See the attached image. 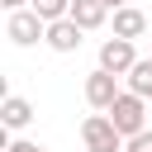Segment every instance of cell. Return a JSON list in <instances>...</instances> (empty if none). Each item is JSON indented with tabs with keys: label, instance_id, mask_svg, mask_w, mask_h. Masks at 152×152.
Masks as SVG:
<instances>
[{
	"label": "cell",
	"instance_id": "1",
	"mask_svg": "<svg viewBox=\"0 0 152 152\" xmlns=\"http://www.w3.org/2000/svg\"><path fill=\"white\" fill-rule=\"evenodd\" d=\"M81 142H86V152H124V147H128V138L114 128L109 114H90V119L81 124Z\"/></svg>",
	"mask_w": 152,
	"mask_h": 152
},
{
	"label": "cell",
	"instance_id": "2",
	"mask_svg": "<svg viewBox=\"0 0 152 152\" xmlns=\"http://www.w3.org/2000/svg\"><path fill=\"white\" fill-rule=\"evenodd\" d=\"M109 119H114V128H119L124 138H138V133H147V100L133 95V90H124V95L114 100Z\"/></svg>",
	"mask_w": 152,
	"mask_h": 152
},
{
	"label": "cell",
	"instance_id": "3",
	"mask_svg": "<svg viewBox=\"0 0 152 152\" xmlns=\"http://www.w3.org/2000/svg\"><path fill=\"white\" fill-rule=\"evenodd\" d=\"M119 95H124V90H119V76H109V71H100V66H95V71L86 76V104H90V109L109 114Z\"/></svg>",
	"mask_w": 152,
	"mask_h": 152
},
{
	"label": "cell",
	"instance_id": "4",
	"mask_svg": "<svg viewBox=\"0 0 152 152\" xmlns=\"http://www.w3.org/2000/svg\"><path fill=\"white\" fill-rule=\"evenodd\" d=\"M5 38H10V43H19V48H33L38 38H48V24H43L33 10H19V14H10V19H5Z\"/></svg>",
	"mask_w": 152,
	"mask_h": 152
},
{
	"label": "cell",
	"instance_id": "5",
	"mask_svg": "<svg viewBox=\"0 0 152 152\" xmlns=\"http://www.w3.org/2000/svg\"><path fill=\"white\" fill-rule=\"evenodd\" d=\"M133 66H138L133 43H124V38H104V43H100V71H109V76H128Z\"/></svg>",
	"mask_w": 152,
	"mask_h": 152
},
{
	"label": "cell",
	"instance_id": "6",
	"mask_svg": "<svg viewBox=\"0 0 152 152\" xmlns=\"http://www.w3.org/2000/svg\"><path fill=\"white\" fill-rule=\"evenodd\" d=\"M81 33H86V28H81L76 19H57V24H48V38H43V43H48L52 52H76V48H81Z\"/></svg>",
	"mask_w": 152,
	"mask_h": 152
},
{
	"label": "cell",
	"instance_id": "7",
	"mask_svg": "<svg viewBox=\"0 0 152 152\" xmlns=\"http://www.w3.org/2000/svg\"><path fill=\"white\" fill-rule=\"evenodd\" d=\"M142 33H147V14H142L138 5H124V10H114V38L133 43V38H142Z\"/></svg>",
	"mask_w": 152,
	"mask_h": 152
},
{
	"label": "cell",
	"instance_id": "8",
	"mask_svg": "<svg viewBox=\"0 0 152 152\" xmlns=\"http://www.w3.org/2000/svg\"><path fill=\"white\" fill-rule=\"evenodd\" d=\"M71 19L90 33V28H100V24L109 19V5H104V0H71Z\"/></svg>",
	"mask_w": 152,
	"mask_h": 152
},
{
	"label": "cell",
	"instance_id": "9",
	"mask_svg": "<svg viewBox=\"0 0 152 152\" xmlns=\"http://www.w3.org/2000/svg\"><path fill=\"white\" fill-rule=\"evenodd\" d=\"M0 119H5V128H24V124L33 119V104H28L24 95H5V104H0Z\"/></svg>",
	"mask_w": 152,
	"mask_h": 152
},
{
	"label": "cell",
	"instance_id": "10",
	"mask_svg": "<svg viewBox=\"0 0 152 152\" xmlns=\"http://www.w3.org/2000/svg\"><path fill=\"white\" fill-rule=\"evenodd\" d=\"M124 81H128V90H133V95L152 100V57H138V66H133Z\"/></svg>",
	"mask_w": 152,
	"mask_h": 152
},
{
	"label": "cell",
	"instance_id": "11",
	"mask_svg": "<svg viewBox=\"0 0 152 152\" xmlns=\"http://www.w3.org/2000/svg\"><path fill=\"white\" fill-rule=\"evenodd\" d=\"M28 10L43 19V24H57V19H71V0H28Z\"/></svg>",
	"mask_w": 152,
	"mask_h": 152
},
{
	"label": "cell",
	"instance_id": "12",
	"mask_svg": "<svg viewBox=\"0 0 152 152\" xmlns=\"http://www.w3.org/2000/svg\"><path fill=\"white\" fill-rule=\"evenodd\" d=\"M124 152H152V128L147 133H138V138H128V147Z\"/></svg>",
	"mask_w": 152,
	"mask_h": 152
},
{
	"label": "cell",
	"instance_id": "13",
	"mask_svg": "<svg viewBox=\"0 0 152 152\" xmlns=\"http://www.w3.org/2000/svg\"><path fill=\"white\" fill-rule=\"evenodd\" d=\"M5 152H48V147H43V142H28V138H14Z\"/></svg>",
	"mask_w": 152,
	"mask_h": 152
},
{
	"label": "cell",
	"instance_id": "14",
	"mask_svg": "<svg viewBox=\"0 0 152 152\" xmlns=\"http://www.w3.org/2000/svg\"><path fill=\"white\" fill-rule=\"evenodd\" d=\"M0 5H5L10 14H19V10H28V0H0Z\"/></svg>",
	"mask_w": 152,
	"mask_h": 152
},
{
	"label": "cell",
	"instance_id": "15",
	"mask_svg": "<svg viewBox=\"0 0 152 152\" xmlns=\"http://www.w3.org/2000/svg\"><path fill=\"white\" fill-rule=\"evenodd\" d=\"M104 5H109V10H124V5H128V0H104Z\"/></svg>",
	"mask_w": 152,
	"mask_h": 152
}]
</instances>
